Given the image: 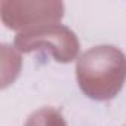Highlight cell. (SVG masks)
<instances>
[{
    "label": "cell",
    "instance_id": "6da1fadb",
    "mask_svg": "<svg viewBox=\"0 0 126 126\" xmlns=\"http://www.w3.org/2000/svg\"><path fill=\"white\" fill-rule=\"evenodd\" d=\"M80 91L96 101L113 99L126 82V56L111 45L88 49L76 64Z\"/></svg>",
    "mask_w": 126,
    "mask_h": 126
},
{
    "label": "cell",
    "instance_id": "7a4b0ae2",
    "mask_svg": "<svg viewBox=\"0 0 126 126\" xmlns=\"http://www.w3.org/2000/svg\"><path fill=\"white\" fill-rule=\"evenodd\" d=\"M15 47L24 53L45 49L53 55L55 61L70 62L79 52V42L70 28L61 24H47L19 31L15 37Z\"/></svg>",
    "mask_w": 126,
    "mask_h": 126
},
{
    "label": "cell",
    "instance_id": "3957f363",
    "mask_svg": "<svg viewBox=\"0 0 126 126\" xmlns=\"http://www.w3.org/2000/svg\"><path fill=\"white\" fill-rule=\"evenodd\" d=\"M2 21L12 30H30L56 24L62 18L64 6L56 2H2Z\"/></svg>",
    "mask_w": 126,
    "mask_h": 126
},
{
    "label": "cell",
    "instance_id": "277c9868",
    "mask_svg": "<svg viewBox=\"0 0 126 126\" xmlns=\"http://www.w3.org/2000/svg\"><path fill=\"white\" fill-rule=\"evenodd\" d=\"M25 126H67V123L56 108L43 107L27 119Z\"/></svg>",
    "mask_w": 126,
    "mask_h": 126
}]
</instances>
